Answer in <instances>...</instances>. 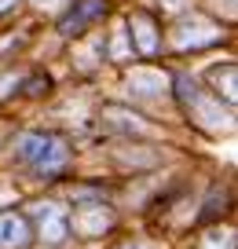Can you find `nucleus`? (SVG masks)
Returning a JSON list of instances; mask_svg holds the SVG:
<instances>
[{
	"label": "nucleus",
	"instance_id": "obj_1",
	"mask_svg": "<svg viewBox=\"0 0 238 249\" xmlns=\"http://www.w3.org/2000/svg\"><path fill=\"white\" fill-rule=\"evenodd\" d=\"M180 95L191 103V114L198 117L201 124H209V128H223V124H231V110H223L220 103L205 99L198 88H191V81H180Z\"/></svg>",
	"mask_w": 238,
	"mask_h": 249
},
{
	"label": "nucleus",
	"instance_id": "obj_15",
	"mask_svg": "<svg viewBox=\"0 0 238 249\" xmlns=\"http://www.w3.org/2000/svg\"><path fill=\"white\" fill-rule=\"evenodd\" d=\"M187 4H191V0H162V8H165V11H183Z\"/></svg>",
	"mask_w": 238,
	"mask_h": 249
},
{
	"label": "nucleus",
	"instance_id": "obj_16",
	"mask_svg": "<svg viewBox=\"0 0 238 249\" xmlns=\"http://www.w3.org/2000/svg\"><path fill=\"white\" fill-rule=\"evenodd\" d=\"M11 4H15V0H0V15H4V11H8Z\"/></svg>",
	"mask_w": 238,
	"mask_h": 249
},
{
	"label": "nucleus",
	"instance_id": "obj_6",
	"mask_svg": "<svg viewBox=\"0 0 238 249\" xmlns=\"http://www.w3.org/2000/svg\"><path fill=\"white\" fill-rule=\"evenodd\" d=\"M30 242V220L22 213H0V249H22Z\"/></svg>",
	"mask_w": 238,
	"mask_h": 249
},
{
	"label": "nucleus",
	"instance_id": "obj_13",
	"mask_svg": "<svg viewBox=\"0 0 238 249\" xmlns=\"http://www.w3.org/2000/svg\"><path fill=\"white\" fill-rule=\"evenodd\" d=\"M201 249H235V234H223V231H216V234H209L205 242H201Z\"/></svg>",
	"mask_w": 238,
	"mask_h": 249
},
{
	"label": "nucleus",
	"instance_id": "obj_12",
	"mask_svg": "<svg viewBox=\"0 0 238 249\" xmlns=\"http://www.w3.org/2000/svg\"><path fill=\"white\" fill-rule=\"evenodd\" d=\"M48 147V136H40V132H30V136H22V140H18V158H22V161H37L40 158V150Z\"/></svg>",
	"mask_w": 238,
	"mask_h": 249
},
{
	"label": "nucleus",
	"instance_id": "obj_8",
	"mask_svg": "<svg viewBox=\"0 0 238 249\" xmlns=\"http://www.w3.org/2000/svg\"><path fill=\"white\" fill-rule=\"evenodd\" d=\"M40 213V234H44V242H62L70 231V220L66 213H62L59 202H48V205H37Z\"/></svg>",
	"mask_w": 238,
	"mask_h": 249
},
{
	"label": "nucleus",
	"instance_id": "obj_14",
	"mask_svg": "<svg viewBox=\"0 0 238 249\" xmlns=\"http://www.w3.org/2000/svg\"><path fill=\"white\" fill-rule=\"evenodd\" d=\"M110 55H114V59H125V55H128V40H125V30H117V33H114V52H110Z\"/></svg>",
	"mask_w": 238,
	"mask_h": 249
},
{
	"label": "nucleus",
	"instance_id": "obj_3",
	"mask_svg": "<svg viewBox=\"0 0 238 249\" xmlns=\"http://www.w3.org/2000/svg\"><path fill=\"white\" fill-rule=\"evenodd\" d=\"M213 40H220V30H216V26H209L205 18H187V22H180L176 30H172V44H176L180 52H191V48L213 44Z\"/></svg>",
	"mask_w": 238,
	"mask_h": 249
},
{
	"label": "nucleus",
	"instance_id": "obj_17",
	"mask_svg": "<svg viewBox=\"0 0 238 249\" xmlns=\"http://www.w3.org/2000/svg\"><path fill=\"white\" fill-rule=\"evenodd\" d=\"M125 249H143V246H125Z\"/></svg>",
	"mask_w": 238,
	"mask_h": 249
},
{
	"label": "nucleus",
	"instance_id": "obj_2",
	"mask_svg": "<svg viewBox=\"0 0 238 249\" xmlns=\"http://www.w3.org/2000/svg\"><path fill=\"white\" fill-rule=\"evenodd\" d=\"M103 15H107V0H77L73 8L62 15L59 33L62 37H77V33H85L92 22H99Z\"/></svg>",
	"mask_w": 238,
	"mask_h": 249
},
{
	"label": "nucleus",
	"instance_id": "obj_18",
	"mask_svg": "<svg viewBox=\"0 0 238 249\" xmlns=\"http://www.w3.org/2000/svg\"><path fill=\"white\" fill-rule=\"evenodd\" d=\"M37 4H52V0H37Z\"/></svg>",
	"mask_w": 238,
	"mask_h": 249
},
{
	"label": "nucleus",
	"instance_id": "obj_9",
	"mask_svg": "<svg viewBox=\"0 0 238 249\" xmlns=\"http://www.w3.org/2000/svg\"><path fill=\"white\" fill-rule=\"evenodd\" d=\"M128 33L136 40V52L139 55H158V30L146 15H132L128 18Z\"/></svg>",
	"mask_w": 238,
	"mask_h": 249
},
{
	"label": "nucleus",
	"instance_id": "obj_7",
	"mask_svg": "<svg viewBox=\"0 0 238 249\" xmlns=\"http://www.w3.org/2000/svg\"><path fill=\"white\" fill-rule=\"evenodd\" d=\"M66 165H70V147L62 140H55V136H48V147L40 150V158L33 161V169L44 172V176H59Z\"/></svg>",
	"mask_w": 238,
	"mask_h": 249
},
{
	"label": "nucleus",
	"instance_id": "obj_10",
	"mask_svg": "<svg viewBox=\"0 0 238 249\" xmlns=\"http://www.w3.org/2000/svg\"><path fill=\"white\" fill-rule=\"evenodd\" d=\"M128 88H132L136 95H162V92H165V77H162V73L143 70V73H132Z\"/></svg>",
	"mask_w": 238,
	"mask_h": 249
},
{
	"label": "nucleus",
	"instance_id": "obj_4",
	"mask_svg": "<svg viewBox=\"0 0 238 249\" xmlns=\"http://www.w3.org/2000/svg\"><path fill=\"white\" fill-rule=\"evenodd\" d=\"M103 124H107V132H114V136H150V124H146L143 117L121 110V107H107Z\"/></svg>",
	"mask_w": 238,
	"mask_h": 249
},
{
	"label": "nucleus",
	"instance_id": "obj_11",
	"mask_svg": "<svg viewBox=\"0 0 238 249\" xmlns=\"http://www.w3.org/2000/svg\"><path fill=\"white\" fill-rule=\"evenodd\" d=\"M209 77H213V88H216V92L227 95V107H231V103H235V62H227V66H216Z\"/></svg>",
	"mask_w": 238,
	"mask_h": 249
},
{
	"label": "nucleus",
	"instance_id": "obj_5",
	"mask_svg": "<svg viewBox=\"0 0 238 249\" xmlns=\"http://www.w3.org/2000/svg\"><path fill=\"white\" fill-rule=\"evenodd\" d=\"M73 227L81 234H107L110 227H114V213L107 209V205H81L77 209V216H73Z\"/></svg>",
	"mask_w": 238,
	"mask_h": 249
}]
</instances>
